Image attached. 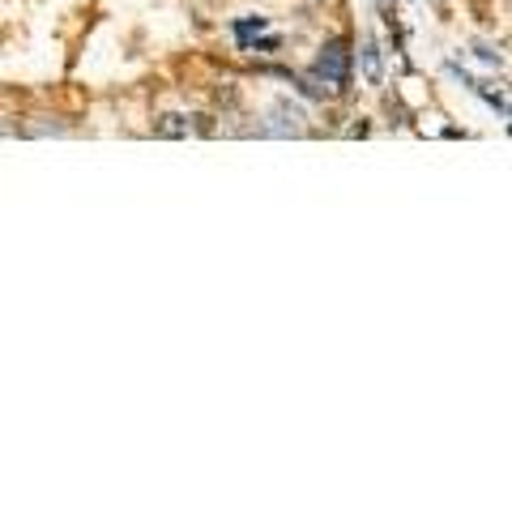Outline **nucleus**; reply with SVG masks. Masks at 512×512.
<instances>
[{
	"label": "nucleus",
	"mask_w": 512,
	"mask_h": 512,
	"mask_svg": "<svg viewBox=\"0 0 512 512\" xmlns=\"http://www.w3.org/2000/svg\"><path fill=\"white\" fill-rule=\"evenodd\" d=\"M350 60H355V52H350V39H329L325 47H320V56H316V77L325 82L333 94H346L350 90Z\"/></svg>",
	"instance_id": "nucleus-1"
},
{
	"label": "nucleus",
	"mask_w": 512,
	"mask_h": 512,
	"mask_svg": "<svg viewBox=\"0 0 512 512\" xmlns=\"http://www.w3.org/2000/svg\"><path fill=\"white\" fill-rule=\"evenodd\" d=\"M265 133H274V137H299L303 133V111L291 107V103H274L269 107V124H265Z\"/></svg>",
	"instance_id": "nucleus-2"
},
{
	"label": "nucleus",
	"mask_w": 512,
	"mask_h": 512,
	"mask_svg": "<svg viewBox=\"0 0 512 512\" xmlns=\"http://www.w3.org/2000/svg\"><path fill=\"white\" fill-rule=\"evenodd\" d=\"M359 64H363V77H367L372 86L384 82V56H380V43H376V39H363V47H359Z\"/></svg>",
	"instance_id": "nucleus-3"
},
{
	"label": "nucleus",
	"mask_w": 512,
	"mask_h": 512,
	"mask_svg": "<svg viewBox=\"0 0 512 512\" xmlns=\"http://www.w3.org/2000/svg\"><path fill=\"white\" fill-rule=\"evenodd\" d=\"M154 133L158 137H188L192 133V120L188 116H163V120L154 124Z\"/></svg>",
	"instance_id": "nucleus-4"
},
{
	"label": "nucleus",
	"mask_w": 512,
	"mask_h": 512,
	"mask_svg": "<svg viewBox=\"0 0 512 512\" xmlns=\"http://www.w3.org/2000/svg\"><path fill=\"white\" fill-rule=\"evenodd\" d=\"M291 86H299V94H308V99H329V94H333L316 73H308V77H295L291 73Z\"/></svg>",
	"instance_id": "nucleus-5"
},
{
	"label": "nucleus",
	"mask_w": 512,
	"mask_h": 512,
	"mask_svg": "<svg viewBox=\"0 0 512 512\" xmlns=\"http://www.w3.org/2000/svg\"><path fill=\"white\" fill-rule=\"evenodd\" d=\"M265 30H269L265 18H239V22H235V39H239V47H248V39H252V35H265Z\"/></svg>",
	"instance_id": "nucleus-6"
},
{
	"label": "nucleus",
	"mask_w": 512,
	"mask_h": 512,
	"mask_svg": "<svg viewBox=\"0 0 512 512\" xmlns=\"http://www.w3.org/2000/svg\"><path fill=\"white\" fill-rule=\"evenodd\" d=\"M278 47H282V39H278V35H265L261 43H248V52H261V56H269V52H278Z\"/></svg>",
	"instance_id": "nucleus-7"
},
{
	"label": "nucleus",
	"mask_w": 512,
	"mask_h": 512,
	"mask_svg": "<svg viewBox=\"0 0 512 512\" xmlns=\"http://www.w3.org/2000/svg\"><path fill=\"white\" fill-rule=\"evenodd\" d=\"M474 56L483 60V64H504V60H500V52H491L487 43H474Z\"/></svg>",
	"instance_id": "nucleus-8"
},
{
	"label": "nucleus",
	"mask_w": 512,
	"mask_h": 512,
	"mask_svg": "<svg viewBox=\"0 0 512 512\" xmlns=\"http://www.w3.org/2000/svg\"><path fill=\"white\" fill-rule=\"evenodd\" d=\"M431 5H436V9H444V0H431Z\"/></svg>",
	"instance_id": "nucleus-9"
},
{
	"label": "nucleus",
	"mask_w": 512,
	"mask_h": 512,
	"mask_svg": "<svg viewBox=\"0 0 512 512\" xmlns=\"http://www.w3.org/2000/svg\"><path fill=\"white\" fill-rule=\"evenodd\" d=\"M376 5H389V0H376Z\"/></svg>",
	"instance_id": "nucleus-10"
}]
</instances>
